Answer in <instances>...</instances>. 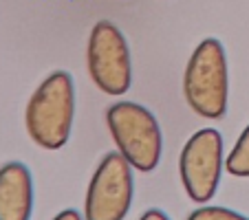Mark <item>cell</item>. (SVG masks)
<instances>
[{
    "mask_svg": "<svg viewBox=\"0 0 249 220\" xmlns=\"http://www.w3.org/2000/svg\"><path fill=\"white\" fill-rule=\"evenodd\" d=\"M183 95L188 106L203 119H221L230 102V68L223 44L205 38L192 51L183 73Z\"/></svg>",
    "mask_w": 249,
    "mask_h": 220,
    "instance_id": "cell-2",
    "label": "cell"
},
{
    "mask_svg": "<svg viewBox=\"0 0 249 220\" xmlns=\"http://www.w3.org/2000/svg\"><path fill=\"white\" fill-rule=\"evenodd\" d=\"M139 220H170V218L161 209H148V211H143V214H141Z\"/></svg>",
    "mask_w": 249,
    "mask_h": 220,
    "instance_id": "cell-11",
    "label": "cell"
},
{
    "mask_svg": "<svg viewBox=\"0 0 249 220\" xmlns=\"http://www.w3.org/2000/svg\"><path fill=\"white\" fill-rule=\"evenodd\" d=\"M225 168L231 176L249 178V123L236 139L230 156H225Z\"/></svg>",
    "mask_w": 249,
    "mask_h": 220,
    "instance_id": "cell-8",
    "label": "cell"
},
{
    "mask_svg": "<svg viewBox=\"0 0 249 220\" xmlns=\"http://www.w3.org/2000/svg\"><path fill=\"white\" fill-rule=\"evenodd\" d=\"M75 117V86L66 70H53L33 90L24 110V126L33 143L60 150L71 136Z\"/></svg>",
    "mask_w": 249,
    "mask_h": 220,
    "instance_id": "cell-1",
    "label": "cell"
},
{
    "mask_svg": "<svg viewBox=\"0 0 249 220\" xmlns=\"http://www.w3.org/2000/svg\"><path fill=\"white\" fill-rule=\"evenodd\" d=\"M110 136L117 152L132 165V169L148 174L159 165L163 136L157 117L137 102H115L106 110Z\"/></svg>",
    "mask_w": 249,
    "mask_h": 220,
    "instance_id": "cell-3",
    "label": "cell"
},
{
    "mask_svg": "<svg viewBox=\"0 0 249 220\" xmlns=\"http://www.w3.org/2000/svg\"><path fill=\"white\" fill-rule=\"evenodd\" d=\"M225 168L223 136L214 128H201L188 141L179 159L183 189L194 203L205 205L214 198Z\"/></svg>",
    "mask_w": 249,
    "mask_h": 220,
    "instance_id": "cell-5",
    "label": "cell"
},
{
    "mask_svg": "<svg viewBox=\"0 0 249 220\" xmlns=\"http://www.w3.org/2000/svg\"><path fill=\"white\" fill-rule=\"evenodd\" d=\"M188 220H249V218L234 209H227V207L203 205V207H198V209H194L192 214L188 216Z\"/></svg>",
    "mask_w": 249,
    "mask_h": 220,
    "instance_id": "cell-9",
    "label": "cell"
},
{
    "mask_svg": "<svg viewBox=\"0 0 249 220\" xmlns=\"http://www.w3.org/2000/svg\"><path fill=\"white\" fill-rule=\"evenodd\" d=\"M89 75L102 93L122 97L132 84L130 49L119 27L110 20H99L89 35L86 47Z\"/></svg>",
    "mask_w": 249,
    "mask_h": 220,
    "instance_id": "cell-4",
    "label": "cell"
},
{
    "mask_svg": "<svg viewBox=\"0 0 249 220\" xmlns=\"http://www.w3.org/2000/svg\"><path fill=\"white\" fill-rule=\"evenodd\" d=\"M33 178L20 161L0 168V220H31Z\"/></svg>",
    "mask_w": 249,
    "mask_h": 220,
    "instance_id": "cell-7",
    "label": "cell"
},
{
    "mask_svg": "<svg viewBox=\"0 0 249 220\" xmlns=\"http://www.w3.org/2000/svg\"><path fill=\"white\" fill-rule=\"evenodd\" d=\"M132 192V165L119 152H108L86 189L84 220H124L130 211Z\"/></svg>",
    "mask_w": 249,
    "mask_h": 220,
    "instance_id": "cell-6",
    "label": "cell"
},
{
    "mask_svg": "<svg viewBox=\"0 0 249 220\" xmlns=\"http://www.w3.org/2000/svg\"><path fill=\"white\" fill-rule=\"evenodd\" d=\"M53 220H84L77 209H62Z\"/></svg>",
    "mask_w": 249,
    "mask_h": 220,
    "instance_id": "cell-10",
    "label": "cell"
}]
</instances>
